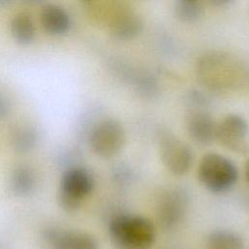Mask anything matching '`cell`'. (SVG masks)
<instances>
[{"label":"cell","mask_w":249,"mask_h":249,"mask_svg":"<svg viewBox=\"0 0 249 249\" xmlns=\"http://www.w3.org/2000/svg\"><path fill=\"white\" fill-rule=\"evenodd\" d=\"M112 242L119 249H149L156 239L153 222L140 215L119 214L108 227Z\"/></svg>","instance_id":"6da1fadb"},{"label":"cell","mask_w":249,"mask_h":249,"mask_svg":"<svg viewBox=\"0 0 249 249\" xmlns=\"http://www.w3.org/2000/svg\"><path fill=\"white\" fill-rule=\"evenodd\" d=\"M238 169L229 158L218 153L205 154L197 166V179L212 193H224L237 181Z\"/></svg>","instance_id":"7a4b0ae2"},{"label":"cell","mask_w":249,"mask_h":249,"mask_svg":"<svg viewBox=\"0 0 249 249\" xmlns=\"http://www.w3.org/2000/svg\"><path fill=\"white\" fill-rule=\"evenodd\" d=\"M94 180L91 173L84 167L68 168L62 175L57 196L58 204L67 212L78 210L93 190Z\"/></svg>","instance_id":"3957f363"},{"label":"cell","mask_w":249,"mask_h":249,"mask_svg":"<svg viewBox=\"0 0 249 249\" xmlns=\"http://www.w3.org/2000/svg\"><path fill=\"white\" fill-rule=\"evenodd\" d=\"M89 142L94 154L104 159L112 158L124 145V128L116 119H102L92 126L89 132Z\"/></svg>","instance_id":"277c9868"},{"label":"cell","mask_w":249,"mask_h":249,"mask_svg":"<svg viewBox=\"0 0 249 249\" xmlns=\"http://www.w3.org/2000/svg\"><path fill=\"white\" fill-rule=\"evenodd\" d=\"M160 157L166 169L174 175L186 174L194 161L191 147L171 132L164 131L159 137Z\"/></svg>","instance_id":"5b68a950"},{"label":"cell","mask_w":249,"mask_h":249,"mask_svg":"<svg viewBox=\"0 0 249 249\" xmlns=\"http://www.w3.org/2000/svg\"><path fill=\"white\" fill-rule=\"evenodd\" d=\"M248 134L247 120L239 114L231 113L217 123L215 140L234 153L246 154L249 151Z\"/></svg>","instance_id":"8992f818"},{"label":"cell","mask_w":249,"mask_h":249,"mask_svg":"<svg viewBox=\"0 0 249 249\" xmlns=\"http://www.w3.org/2000/svg\"><path fill=\"white\" fill-rule=\"evenodd\" d=\"M189 204V196L182 189L165 191L157 203V219L165 230L176 227L184 218Z\"/></svg>","instance_id":"52a82bcc"},{"label":"cell","mask_w":249,"mask_h":249,"mask_svg":"<svg viewBox=\"0 0 249 249\" xmlns=\"http://www.w3.org/2000/svg\"><path fill=\"white\" fill-rule=\"evenodd\" d=\"M43 243L47 249H98L96 239L89 233L56 228L44 231Z\"/></svg>","instance_id":"ba28073f"},{"label":"cell","mask_w":249,"mask_h":249,"mask_svg":"<svg viewBox=\"0 0 249 249\" xmlns=\"http://www.w3.org/2000/svg\"><path fill=\"white\" fill-rule=\"evenodd\" d=\"M217 123L203 109H192L186 118V129L191 139L199 145H209L216 137Z\"/></svg>","instance_id":"9c48e42d"},{"label":"cell","mask_w":249,"mask_h":249,"mask_svg":"<svg viewBox=\"0 0 249 249\" xmlns=\"http://www.w3.org/2000/svg\"><path fill=\"white\" fill-rule=\"evenodd\" d=\"M111 34L120 40H129L137 36L143 27L141 18L132 10L124 7L118 9L112 16L110 23Z\"/></svg>","instance_id":"30bf717a"},{"label":"cell","mask_w":249,"mask_h":249,"mask_svg":"<svg viewBox=\"0 0 249 249\" xmlns=\"http://www.w3.org/2000/svg\"><path fill=\"white\" fill-rule=\"evenodd\" d=\"M40 21L43 29L51 35H61L70 27L69 15L55 4H47L42 8Z\"/></svg>","instance_id":"8fae6325"},{"label":"cell","mask_w":249,"mask_h":249,"mask_svg":"<svg viewBox=\"0 0 249 249\" xmlns=\"http://www.w3.org/2000/svg\"><path fill=\"white\" fill-rule=\"evenodd\" d=\"M13 38L21 45L30 44L36 34V27L32 17L25 12L18 13L11 20Z\"/></svg>","instance_id":"7c38bea8"},{"label":"cell","mask_w":249,"mask_h":249,"mask_svg":"<svg viewBox=\"0 0 249 249\" xmlns=\"http://www.w3.org/2000/svg\"><path fill=\"white\" fill-rule=\"evenodd\" d=\"M35 187V174L25 165L18 166L12 172L10 178L11 191L18 196L29 195Z\"/></svg>","instance_id":"4fadbf2b"},{"label":"cell","mask_w":249,"mask_h":249,"mask_svg":"<svg viewBox=\"0 0 249 249\" xmlns=\"http://www.w3.org/2000/svg\"><path fill=\"white\" fill-rule=\"evenodd\" d=\"M207 247L208 249H244V242L236 232L217 230L208 235Z\"/></svg>","instance_id":"5bb4252c"},{"label":"cell","mask_w":249,"mask_h":249,"mask_svg":"<svg viewBox=\"0 0 249 249\" xmlns=\"http://www.w3.org/2000/svg\"><path fill=\"white\" fill-rule=\"evenodd\" d=\"M37 142V132L30 125H20L13 132L12 143L18 153H27L33 149Z\"/></svg>","instance_id":"9a60e30c"},{"label":"cell","mask_w":249,"mask_h":249,"mask_svg":"<svg viewBox=\"0 0 249 249\" xmlns=\"http://www.w3.org/2000/svg\"><path fill=\"white\" fill-rule=\"evenodd\" d=\"M203 8L200 2L192 0H180L174 4V14L182 21L192 22L198 19Z\"/></svg>","instance_id":"2e32d148"},{"label":"cell","mask_w":249,"mask_h":249,"mask_svg":"<svg viewBox=\"0 0 249 249\" xmlns=\"http://www.w3.org/2000/svg\"><path fill=\"white\" fill-rule=\"evenodd\" d=\"M9 111V101L7 97L0 92V120L5 118Z\"/></svg>","instance_id":"e0dca14e"},{"label":"cell","mask_w":249,"mask_h":249,"mask_svg":"<svg viewBox=\"0 0 249 249\" xmlns=\"http://www.w3.org/2000/svg\"><path fill=\"white\" fill-rule=\"evenodd\" d=\"M244 175H245V179H246L247 183L249 184V159L247 160V161L245 162V165H244Z\"/></svg>","instance_id":"ac0fdd59"},{"label":"cell","mask_w":249,"mask_h":249,"mask_svg":"<svg viewBox=\"0 0 249 249\" xmlns=\"http://www.w3.org/2000/svg\"><path fill=\"white\" fill-rule=\"evenodd\" d=\"M229 3H231V1H211V4H213V5H224V4H229Z\"/></svg>","instance_id":"d6986e66"}]
</instances>
